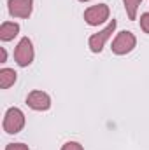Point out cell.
Returning a JSON list of instances; mask_svg holds the SVG:
<instances>
[{
  "instance_id": "cell-1",
  "label": "cell",
  "mask_w": 149,
  "mask_h": 150,
  "mask_svg": "<svg viewBox=\"0 0 149 150\" xmlns=\"http://www.w3.org/2000/svg\"><path fill=\"white\" fill-rule=\"evenodd\" d=\"M4 131L7 134H16L19 133L23 127H25V113L21 112L19 108L12 107L5 112V117H4Z\"/></svg>"
},
{
  "instance_id": "cell-2",
  "label": "cell",
  "mask_w": 149,
  "mask_h": 150,
  "mask_svg": "<svg viewBox=\"0 0 149 150\" xmlns=\"http://www.w3.org/2000/svg\"><path fill=\"white\" fill-rule=\"evenodd\" d=\"M137 45V38L132 32H119L116 38L112 40V52L117 54V56H123V54H128L133 51V47Z\"/></svg>"
},
{
  "instance_id": "cell-3",
  "label": "cell",
  "mask_w": 149,
  "mask_h": 150,
  "mask_svg": "<svg viewBox=\"0 0 149 150\" xmlns=\"http://www.w3.org/2000/svg\"><path fill=\"white\" fill-rule=\"evenodd\" d=\"M116 26H117V21L116 19H112L111 23L104 28V30H100L98 33H93L90 40H88V47H90V51L91 52H102V49H104V45L107 44V40L112 37V33H114V30H116Z\"/></svg>"
},
{
  "instance_id": "cell-4",
  "label": "cell",
  "mask_w": 149,
  "mask_h": 150,
  "mask_svg": "<svg viewBox=\"0 0 149 150\" xmlns=\"http://www.w3.org/2000/svg\"><path fill=\"white\" fill-rule=\"evenodd\" d=\"M34 56H35V52H34L32 40L28 37H23L18 42L16 49H14V59H16V63L19 67H28V65H32Z\"/></svg>"
},
{
  "instance_id": "cell-5",
  "label": "cell",
  "mask_w": 149,
  "mask_h": 150,
  "mask_svg": "<svg viewBox=\"0 0 149 150\" xmlns=\"http://www.w3.org/2000/svg\"><path fill=\"white\" fill-rule=\"evenodd\" d=\"M109 5L107 4H98V5H91L84 11V21L90 26H98L102 23H105L109 19Z\"/></svg>"
},
{
  "instance_id": "cell-6",
  "label": "cell",
  "mask_w": 149,
  "mask_h": 150,
  "mask_svg": "<svg viewBox=\"0 0 149 150\" xmlns=\"http://www.w3.org/2000/svg\"><path fill=\"white\" fill-rule=\"evenodd\" d=\"M27 105H28L32 110L46 112V110H49V107H51V98H49V94L44 93V91H32V93L27 96Z\"/></svg>"
},
{
  "instance_id": "cell-7",
  "label": "cell",
  "mask_w": 149,
  "mask_h": 150,
  "mask_svg": "<svg viewBox=\"0 0 149 150\" xmlns=\"http://www.w3.org/2000/svg\"><path fill=\"white\" fill-rule=\"evenodd\" d=\"M9 14L12 18H28L34 11V0H9L7 2Z\"/></svg>"
},
{
  "instance_id": "cell-8",
  "label": "cell",
  "mask_w": 149,
  "mask_h": 150,
  "mask_svg": "<svg viewBox=\"0 0 149 150\" xmlns=\"http://www.w3.org/2000/svg\"><path fill=\"white\" fill-rule=\"evenodd\" d=\"M18 33H19V25H18V23H12V21L2 23V26H0V38H2L4 42L12 40Z\"/></svg>"
},
{
  "instance_id": "cell-9",
  "label": "cell",
  "mask_w": 149,
  "mask_h": 150,
  "mask_svg": "<svg viewBox=\"0 0 149 150\" xmlns=\"http://www.w3.org/2000/svg\"><path fill=\"white\" fill-rule=\"evenodd\" d=\"M16 72L12 68H2L0 70V87L2 89H9L14 82H16Z\"/></svg>"
},
{
  "instance_id": "cell-10",
  "label": "cell",
  "mask_w": 149,
  "mask_h": 150,
  "mask_svg": "<svg viewBox=\"0 0 149 150\" xmlns=\"http://www.w3.org/2000/svg\"><path fill=\"white\" fill-rule=\"evenodd\" d=\"M140 2H142V0H123V4H125V11H126V14H128V19L133 21V19L137 18V11H139Z\"/></svg>"
},
{
  "instance_id": "cell-11",
  "label": "cell",
  "mask_w": 149,
  "mask_h": 150,
  "mask_svg": "<svg viewBox=\"0 0 149 150\" xmlns=\"http://www.w3.org/2000/svg\"><path fill=\"white\" fill-rule=\"evenodd\" d=\"M140 28L144 33H149V12H144L140 16Z\"/></svg>"
},
{
  "instance_id": "cell-12",
  "label": "cell",
  "mask_w": 149,
  "mask_h": 150,
  "mask_svg": "<svg viewBox=\"0 0 149 150\" xmlns=\"http://www.w3.org/2000/svg\"><path fill=\"white\" fill-rule=\"evenodd\" d=\"M62 150H84V149H82V145L77 143V142H67V143L62 147Z\"/></svg>"
},
{
  "instance_id": "cell-13",
  "label": "cell",
  "mask_w": 149,
  "mask_h": 150,
  "mask_svg": "<svg viewBox=\"0 0 149 150\" xmlns=\"http://www.w3.org/2000/svg\"><path fill=\"white\" fill-rule=\"evenodd\" d=\"M5 150H30L28 149V145H25V143H9Z\"/></svg>"
},
{
  "instance_id": "cell-14",
  "label": "cell",
  "mask_w": 149,
  "mask_h": 150,
  "mask_svg": "<svg viewBox=\"0 0 149 150\" xmlns=\"http://www.w3.org/2000/svg\"><path fill=\"white\" fill-rule=\"evenodd\" d=\"M0 52H2V58H0V63H5V59H7V52H5V49L2 47V49H0Z\"/></svg>"
},
{
  "instance_id": "cell-15",
  "label": "cell",
  "mask_w": 149,
  "mask_h": 150,
  "mask_svg": "<svg viewBox=\"0 0 149 150\" xmlns=\"http://www.w3.org/2000/svg\"><path fill=\"white\" fill-rule=\"evenodd\" d=\"M79 2H90V0H79Z\"/></svg>"
}]
</instances>
